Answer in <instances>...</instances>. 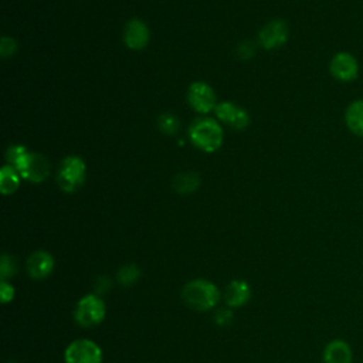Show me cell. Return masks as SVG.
Instances as JSON below:
<instances>
[{
	"label": "cell",
	"instance_id": "1",
	"mask_svg": "<svg viewBox=\"0 0 363 363\" xmlns=\"http://www.w3.org/2000/svg\"><path fill=\"white\" fill-rule=\"evenodd\" d=\"M221 298L218 288L207 279L189 281L182 289L183 302L193 311H210Z\"/></svg>",
	"mask_w": 363,
	"mask_h": 363
},
{
	"label": "cell",
	"instance_id": "2",
	"mask_svg": "<svg viewBox=\"0 0 363 363\" xmlns=\"http://www.w3.org/2000/svg\"><path fill=\"white\" fill-rule=\"evenodd\" d=\"M189 136L194 146L204 152H216L223 143L221 126L210 118H199L189 128Z\"/></svg>",
	"mask_w": 363,
	"mask_h": 363
},
{
	"label": "cell",
	"instance_id": "3",
	"mask_svg": "<svg viewBox=\"0 0 363 363\" xmlns=\"http://www.w3.org/2000/svg\"><path fill=\"white\" fill-rule=\"evenodd\" d=\"M85 163L79 156H67L62 159L57 173V183L67 193L77 191L85 180Z\"/></svg>",
	"mask_w": 363,
	"mask_h": 363
},
{
	"label": "cell",
	"instance_id": "4",
	"mask_svg": "<svg viewBox=\"0 0 363 363\" xmlns=\"http://www.w3.org/2000/svg\"><path fill=\"white\" fill-rule=\"evenodd\" d=\"M105 313L106 308L102 298L88 294L78 301L74 311V319L82 328H92L104 320Z\"/></svg>",
	"mask_w": 363,
	"mask_h": 363
},
{
	"label": "cell",
	"instance_id": "5",
	"mask_svg": "<svg viewBox=\"0 0 363 363\" xmlns=\"http://www.w3.org/2000/svg\"><path fill=\"white\" fill-rule=\"evenodd\" d=\"M65 363H102V350L91 339H75L64 352Z\"/></svg>",
	"mask_w": 363,
	"mask_h": 363
},
{
	"label": "cell",
	"instance_id": "6",
	"mask_svg": "<svg viewBox=\"0 0 363 363\" xmlns=\"http://www.w3.org/2000/svg\"><path fill=\"white\" fill-rule=\"evenodd\" d=\"M16 170L23 179L33 183H40L50 174V162L41 153L28 152Z\"/></svg>",
	"mask_w": 363,
	"mask_h": 363
},
{
	"label": "cell",
	"instance_id": "7",
	"mask_svg": "<svg viewBox=\"0 0 363 363\" xmlns=\"http://www.w3.org/2000/svg\"><path fill=\"white\" fill-rule=\"evenodd\" d=\"M187 101H189L190 106L200 113H207L217 106L216 92L213 91V88L208 84L201 82V81L193 82L189 86Z\"/></svg>",
	"mask_w": 363,
	"mask_h": 363
},
{
	"label": "cell",
	"instance_id": "8",
	"mask_svg": "<svg viewBox=\"0 0 363 363\" xmlns=\"http://www.w3.org/2000/svg\"><path fill=\"white\" fill-rule=\"evenodd\" d=\"M288 38V26L284 20H272L267 23L258 33V41L262 48L274 50L286 43Z\"/></svg>",
	"mask_w": 363,
	"mask_h": 363
},
{
	"label": "cell",
	"instance_id": "9",
	"mask_svg": "<svg viewBox=\"0 0 363 363\" xmlns=\"http://www.w3.org/2000/svg\"><path fill=\"white\" fill-rule=\"evenodd\" d=\"M216 116L237 130H242L250 125V115L241 106L233 102H220L214 108Z\"/></svg>",
	"mask_w": 363,
	"mask_h": 363
},
{
	"label": "cell",
	"instance_id": "10",
	"mask_svg": "<svg viewBox=\"0 0 363 363\" xmlns=\"http://www.w3.org/2000/svg\"><path fill=\"white\" fill-rule=\"evenodd\" d=\"M26 268L31 278L44 279L54 269V258L48 251H44V250L34 251L27 258Z\"/></svg>",
	"mask_w": 363,
	"mask_h": 363
},
{
	"label": "cell",
	"instance_id": "11",
	"mask_svg": "<svg viewBox=\"0 0 363 363\" xmlns=\"http://www.w3.org/2000/svg\"><path fill=\"white\" fill-rule=\"evenodd\" d=\"M330 74L339 81H352L357 77L359 67L353 55L347 52H337L329 65Z\"/></svg>",
	"mask_w": 363,
	"mask_h": 363
},
{
	"label": "cell",
	"instance_id": "12",
	"mask_svg": "<svg viewBox=\"0 0 363 363\" xmlns=\"http://www.w3.org/2000/svg\"><path fill=\"white\" fill-rule=\"evenodd\" d=\"M123 41L130 50H142L149 43L147 26L139 18H130L123 31Z\"/></svg>",
	"mask_w": 363,
	"mask_h": 363
},
{
	"label": "cell",
	"instance_id": "13",
	"mask_svg": "<svg viewBox=\"0 0 363 363\" xmlns=\"http://www.w3.org/2000/svg\"><path fill=\"white\" fill-rule=\"evenodd\" d=\"M251 298V288L242 279L231 281L224 291V299L227 306L230 308H240L245 305Z\"/></svg>",
	"mask_w": 363,
	"mask_h": 363
},
{
	"label": "cell",
	"instance_id": "14",
	"mask_svg": "<svg viewBox=\"0 0 363 363\" xmlns=\"http://www.w3.org/2000/svg\"><path fill=\"white\" fill-rule=\"evenodd\" d=\"M352 357L350 346L342 339L330 340L323 350L325 363H352Z\"/></svg>",
	"mask_w": 363,
	"mask_h": 363
},
{
	"label": "cell",
	"instance_id": "15",
	"mask_svg": "<svg viewBox=\"0 0 363 363\" xmlns=\"http://www.w3.org/2000/svg\"><path fill=\"white\" fill-rule=\"evenodd\" d=\"M346 125L352 133L363 136V101L352 102L346 109Z\"/></svg>",
	"mask_w": 363,
	"mask_h": 363
},
{
	"label": "cell",
	"instance_id": "16",
	"mask_svg": "<svg viewBox=\"0 0 363 363\" xmlns=\"http://www.w3.org/2000/svg\"><path fill=\"white\" fill-rule=\"evenodd\" d=\"M172 186L179 194H189L199 189L200 177L194 172H183L173 177Z\"/></svg>",
	"mask_w": 363,
	"mask_h": 363
},
{
	"label": "cell",
	"instance_id": "17",
	"mask_svg": "<svg viewBox=\"0 0 363 363\" xmlns=\"http://www.w3.org/2000/svg\"><path fill=\"white\" fill-rule=\"evenodd\" d=\"M18 184H20L18 172L10 164L3 166L0 170V191L3 194H11L17 190Z\"/></svg>",
	"mask_w": 363,
	"mask_h": 363
},
{
	"label": "cell",
	"instance_id": "18",
	"mask_svg": "<svg viewBox=\"0 0 363 363\" xmlns=\"http://www.w3.org/2000/svg\"><path fill=\"white\" fill-rule=\"evenodd\" d=\"M157 126L164 135H174L180 128V121L174 113L164 112L157 118Z\"/></svg>",
	"mask_w": 363,
	"mask_h": 363
},
{
	"label": "cell",
	"instance_id": "19",
	"mask_svg": "<svg viewBox=\"0 0 363 363\" xmlns=\"http://www.w3.org/2000/svg\"><path fill=\"white\" fill-rule=\"evenodd\" d=\"M139 277H140V271L133 264L122 267L118 272V281L121 285H125V286L133 285L139 279Z\"/></svg>",
	"mask_w": 363,
	"mask_h": 363
},
{
	"label": "cell",
	"instance_id": "20",
	"mask_svg": "<svg viewBox=\"0 0 363 363\" xmlns=\"http://www.w3.org/2000/svg\"><path fill=\"white\" fill-rule=\"evenodd\" d=\"M28 153V150L21 146V145H13L6 150V160L10 166H13L14 169L21 163V160L24 159V156Z\"/></svg>",
	"mask_w": 363,
	"mask_h": 363
},
{
	"label": "cell",
	"instance_id": "21",
	"mask_svg": "<svg viewBox=\"0 0 363 363\" xmlns=\"http://www.w3.org/2000/svg\"><path fill=\"white\" fill-rule=\"evenodd\" d=\"M17 272V262L14 261L13 257L3 254L1 261H0V275L1 281H6L7 278L13 277Z\"/></svg>",
	"mask_w": 363,
	"mask_h": 363
},
{
	"label": "cell",
	"instance_id": "22",
	"mask_svg": "<svg viewBox=\"0 0 363 363\" xmlns=\"http://www.w3.org/2000/svg\"><path fill=\"white\" fill-rule=\"evenodd\" d=\"M17 51V43L14 38L3 35L0 40V55L1 58H9Z\"/></svg>",
	"mask_w": 363,
	"mask_h": 363
},
{
	"label": "cell",
	"instance_id": "23",
	"mask_svg": "<svg viewBox=\"0 0 363 363\" xmlns=\"http://www.w3.org/2000/svg\"><path fill=\"white\" fill-rule=\"evenodd\" d=\"M14 298V288L7 281L0 282V299L3 303L10 302Z\"/></svg>",
	"mask_w": 363,
	"mask_h": 363
},
{
	"label": "cell",
	"instance_id": "24",
	"mask_svg": "<svg viewBox=\"0 0 363 363\" xmlns=\"http://www.w3.org/2000/svg\"><path fill=\"white\" fill-rule=\"evenodd\" d=\"M254 51H255V48H254L252 43L244 41V43H241V44L238 45V52H237V54H238L240 58L247 60V58H250V57L254 55Z\"/></svg>",
	"mask_w": 363,
	"mask_h": 363
},
{
	"label": "cell",
	"instance_id": "25",
	"mask_svg": "<svg viewBox=\"0 0 363 363\" xmlns=\"http://www.w3.org/2000/svg\"><path fill=\"white\" fill-rule=\"evenodd\" d=\"M233 318V313L230 309L227 308H223V309H218L217 313H216V322L218 325H227Z\"/></svg>",
	"mask_w": 363,
	"mask_h": 363
},
{
	"label": "cell",
	"instance_id": "26",
	"mask_svg": "<svg viewBox=\"0 0 363 363\" xmlns=\"http://www.w3.org/2000/svg\"><path fill=\"white\" fill-rule=\"evenodd\" d=\"M10 363H16V362H10Z\"/></svg>",
	"mask_w": 363,
	"mask_h": 363
}]
</instances>
